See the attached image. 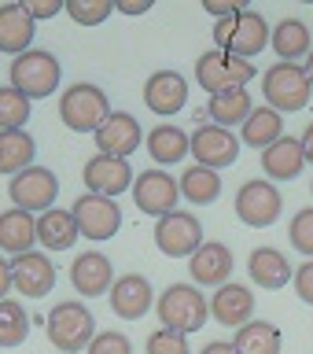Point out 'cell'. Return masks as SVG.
Wrapping results in <instances>:
<instances>
[{"label":"cell","instance_id":"cell-1","mask_svg":"<svg viewBox=\"0 0 313 354\" xmlns=\"http://www.w3.org/2000/svg\"><path fill=\"white\" fill-rule=\"evenodd\" d=\"M44 332H48V343L59 354H77V351H88V343L96 339V317L85 303L63 299V303H55L48 310Z\"/></svg>","mask_w":313,"mask_h":354},{"label":"cell","instance_id":"cell-2","mask_svg":"<svg viewBox=\"0 0 313 354\" xmlns=\"http://www.w3.org/2000/svg\"><path fill=\"white\" fill-rule=\"evenodd\" d=\"M155 310H159L162 328L188 336V332H199V328L207 325L210 299L199 292L196 284H170L159 299H155Z\"/></svg>","mask_w":313,"mask_h":354},{"label":"cell","instance_id":"cell-3","mask_svg":"<svg viewBox=\"0 0 313 354\" xmlns=\"http://www.w3.org/2000/svg\"><path fill=\"white\" fill-rule=\"evenodd\" d=\"M269 22L262 19V11L243 8L236 15L214 22V44L229 55H240V59H254L265 44H269Z\"/></svg>","mask_w":313,"mask_h":354},{"label":"cell","instance_id":"cell-4","mask_svg":"<svg viewBox=\"0 0 313 354\" xmlns=\"http://www.w3.org/2000/svg\"><path fill=\"white\" fill-rule=\"evenodd\" d=\"M262 93H265V107H273L276 115H295V111L310 104L313 82L306 77L303 63H273L262 74Z\"/></svg>","mask_w":313,"mask_h":354},{"label":"cell","instance_id":"cell-5","mask_svg":"<svg viewBox=\"0 0 313 354\" xmlns=\"http://www.w3.org/2000/svg\"><path fill=\"white\" fill-rule=\"evenodd\" d=\"M59 118L70 133H96L111 118L107 93L93 82H74L59 96Z\"/></svg>","mask_w":313,"mask_h":354},{"label":"cell","instance_id":"cell-6","mask_svg":"<svg viewBox=\"0 0 313 354\" xmlns=\"http://www.w3.org/2000/svg\"><path fill=\"white\" fill-rule=\"evenodd\" d=\"M63 66L48 48H30L11 59V88H19L26 100H44L59 88Z\"/></svg>","mask_w":313,"mask_h":354},{"label":"cell","instance_id":"cell-7","mask_svg":"<svg viewBox=\"0 0 313 354\" xmlns=\"http://www.w3.org/2000/svg\"><path fill=\"white\" fill-rule=\"evenodd\" d=\"M254 82V63L229 55L221 48H210L196 59V85L207 88L210 96L218 93H232V88H247Z\"/></svg>","mask_w":313,"mask_h":354},{"label":"cell","instance_id":"cell-8","mask_svg":"<svg viewBox=\"0 0 313 354\" xmlns=\"http://www.w3.org/2000/svg\"><path fill=\"white\" fill-rule=\"evenodd\" d=\"M155 248H159L166 259H192V254L203 248V221L188 210H173L155 221Z\"/></svg>","mask_w":313,"mask_h":354},{"label":"cell","instance_id":"cell-9","mask_svg":"<svg viewBox=\"0 0 313 354\" xmlns=\"http://www.w3.org/2000/svg\"><path fill=\"white\" fill-rule=\"evenodd\" d=\"M284 210L281 188L265 177H254V181H243L236 192V218L251 229H269Z\"/></svg>","mask_w":313,"mask_h":354},{"label":"cell","instance_id":"cell-10","mask_svg":"<svg viewBox=\"0 0 313 354\" xmlns=\"http://www.w3.org/2000/svg\"><path fill=\"white\" fill-rule=\"evenodd\" d=\"M8 196L19 210L44 214V210H52L55 196H59V177L48 166H30V170H22L8 181Z\"/></svg>","mask_w":313,"mask_h":354},{"label":"cell","instance_id":"cell-11","mask_svg":"<svg viewBox=\"0 0 313 354\" xmlns=\"http://www.w3.org/2000/svg\"><path fill=\"white\" fill-rule=\"evenodd\" d=\"M188 151L196 155V166L207 170H225L240 159V137L232 129H221L214 122H199L196 133L188 137Z\"/></svg>","mask_w":313,"mask_h":354},{"label":"cell","instance_id":"cell-12","mask_svg":"<svg viewBox=\"0 0 313 354\" xmlns=\"http://www.w3.org/2000/svg\"><path fill=\"white\" fill-rule=\"evenodd\" d=\"M129 192H133L137 210H144V214H151L155 221H159V218L177 210L181 185H177V177H170L166 170H144V174H137V181H133Z\"/></svg>","mask_w":313,"mask_h":354},{"label":"cell","instance_id":"cell-13","mask_svg":"<svg viewBox=\"0 0 313 354\" xmlns=\"http://www.w3.org/2000/svg\"><path fill=\"white\" fill-rule=\"evenodd\" d=\"M70 214H74L77 232H82L85 240H111L122 229V207L107 196H93V192L77 196Z\"/></svg>","mask_w":313,"mask_h":354},{"label":"cell","instance_id":"cell-14","mask_svg":"<svg viewBox=\"0 0 313 354\" xmlns=\"http://www.w3.org/2000/svg\"><path fill=\"white\" fill-rule=\"evenodd\" d=\"M133 177H137V174H133L129 159H115V155H93V159L85 162V170H82V181H85L88 192H93V196H107V199L129 192Z\"/></svg>","mask_w":313,"mask_h":354},{"label":"cell","instance_id":"cell-15","mask_svg":"<svg viewBox=\"0 0 313 354\" xmlns=\"http://www.w3.org/2000/svg\"><path fill=\"white\" fill-rule=\"evenodd\" d=\"M11 284L19 295L44 299L55 288V266L48 259V251H26L11 259Z\"/></svg>","mask_w":313,"mask_h":354},{"label":"cell","instance_id":"cell-16","mask_svg":"<svg viewBox=\"0 0 313 354\" xmlns=\"http://www.w3.org/2000/svg\"><path fill=\"white\" fill-rule=\"evenodd\" d=\"M96 148L99 155H115V159H129L133 151L140 148L144 133H140V122L129 115V111H111V118L99 126L96 133Z\"/></svg>","mask_w":313,"mask_h":354},{"label":"cell","instance_id":"cell-17","mask_svg":"<svg viewBox=\"0 0 313 354\" xmlns=\"http://www.w3.org/2000/svg\"><path fill=\"white\" fill-rule=\"evenodd\" d=\"M144 104H148L151 115L173 118L177 111L188 104V82H184V74H177V71H155L148 82H144Z\"/></svg>","mask_w":313,"mask_h":354},{"label":"cell","instance_id":"cell-18","mask_svg":"<svg viewBox=\"0 0 313 354\" xmlns=\"http://www.w3.org/2000/svg\"><path fill=\"white\" fill-rule=\"evenodd\" d=\"M107 295H111V310H115L122 321H140V317L151 310V303H155L151 281H148L144 273L115 277V284H111Z\"/></svg>","mask_w":313,"mask_h":354},{"label":"cell","instance_id":"cell-19","mask_svg":"<svg viewBox=\"0 0 313 354\" xmlns=\"http://www.w3.org/2000/svg\"><path fill=\"white\" fill-rule=\"evenodd\" d=\"M188 273H192V284L196 288L199 284H203V288L229 284V277H232V251H229V243L203 240V248L188 259Z\"/></svg>","mask_w":313,"mask_h":354},{"label":"cell","instance_id":"cell-20","mask_svg":"<svg viewBox=\"0 0 313 354\" xmlns=\"http://www.w3.org/2000/svg\"><path fill=\"white\" fill-rule=\"evenodd\" d=\"M70 284H74V292L85 295V299L107 295L111 284H115V266H111L107 254L85 251V254H77V259L70 262Z\"/></svg>","mask_w":313,"mask_h":354},{"label":"cell","instance_id":"cell-21","mask_svg":"<svg viewBox=\"0 0 313 354\" xmlns=\"http://www.w3.org/2000/svg\"><path fill=\"white\" fill-rule=\"evenodd\" d=\"M210 317L218 325L243 328L247 321H254V292L247 284H232V281L214 288V295H210Z\"/></svg>","mask_w":313,"mask_h":354},{"label":"cell","instance_id":"cell-22","mask_svg":"<svg viewBox=\"0 0 313 354\" xmlns=\"http://www.w3.org/2000/svg\"><path fill=\"white\" fill-rule=\"evenodd\" d=\"M247 273H251V281L265 288V292H281L284 284H292V262H287V254L281 248H254L247 254Z\"/></svg>","mask_w":313,"mask_h":354},{"label":"cell","instance_id":"cell-23","mask_svg":"<svg viewBox=\"0 0 313 354\" xmlns=\"http://www.w3.org/2000/svg\"><path fill=\"white\" fill-rule=\"evenodd\" d=\"M303 166H306L303 140H298V137H287V133L262 151V170H265V177H269V181H295V177L303 174Z\"/></svg>","mask_w":313,"mask_h":354},{"label":"cell","instance_id":"cell-24","mask_svg":"<svg viewBox=\"0 0 313 354\" xmlns=\"http://www.w3.org/2000/svg\"><path fill=\"white\" fill-rule=\"evenodd\" d=\"M33 243H37V218L19 207L0 210V251L15 259V254L33 251Z\"/></svg>","mask_w":313,"mask_h":354},{"label":"cell","instance_id":"cell-25","mask_svg":"<svg viewBox=\"0 0 313 354\" xmlns=\"http://www.w3.org/2000/svg\"><path fill=\"white\" fill-rule=\"evenodd\" d=\"M33 33H37V22L26 15V8L11 4V0L0 4V52H8V55L30 52Z\"/></svg>","mask_w":313,"mask_h":354},{"label":"cell","instance_id":"cell-26","mask_svg":"<svg viewBox=\"0 0 313 354\" xmlns=\"http://www.w3.org/2000/svg\"><path fill=\"white\" fill-rule=\"evenodd\" d=\"M269 44H273V52L281 55V63L306 59L313 52V37H310V26L303 19H281L269 33Z\"/></svg>","mask_w":313,"mask_h":354},{"label":"cell","instance_id":"cell-27","mask_svg":"<svg viewBox=\"0 0 313 354\" xmlns=\"http://www.w3.org/2000/svg\"><path fill=\"white\" fill-rule=\"evenodd\" d=\"M77 221L70 210H44V214L37 218V243L44 251H70L77 243Z\"/></svg>","mask_w":313,"mask_h":354},{"label":"cell","instance_id":"cell-28","mask_svg":"<svg viewBox=\"0 0 313 354\" xmlns=\"http://www.w3.org/2000/svg\"><path fill=\"white\" fill-rule=\"evenodd\" d=\"M232 347H236V354H281L284 332L273 321H247L243 328H236Z\"/></svg>","mask_w":313,"mask_h":354},{"label":"cell","instance_id":"cell-29","mask_svg":"<svg viewBox=\"0 0 313 354\" xmlns=\"http://www.w3.org/2000/svg\"><path fill=\"white\" fill-rule=\"evenodd\" d=\"M251 93L247 88H232V93H218V96H210V104H207V118L214 122V126L221 129H232V126H243V122L251 118Z\"/></svg>","mask_w":313,"mask_h":354},{"label":"cell","instance_id":"cell-30","mask_svg":"<svg viewBox=\"0 0 313 354\" xmlns=\"http://www.w3.org/2000/svg\"><path fill=\"white\" fill-rule=\"evenodd\" d=\"M33 155H37V144L26 129H4L0 133V174L15 177L22 170L33 166Z\"/></svg>","mask_w":313,"mask_h":354},{"label":"cell","instance_id":"cell-31","mask_svg":"<svg viewBox=\"0 0 313 354\" xmlns=\"http://www.w3.org/2000/svg\"><path fill=\"white\" fill-rule=\"evenodd\" d=\"M284 137V118L276 115L273 107H254L251 111V118L243 122V133H240V140L247 144V148H269V144H276Z\"/></svg>","mask_w":313,"mask_h":354},{"label":"cell","instance_id":"cell-32","mask_svg":"<svg viewBox=\"0 0 313 354\" xmlns=\"http://www.w3.org/2000/svg\"><path fill=\"white\" fill-rule=\"evenodd\" d=\"M148 151H151V159L159 162V166L181 162L184 155H188V133H184L181 126H173V122L155 126V129L148 133Z\"/></svg>","mask_w":313,"mask_h":354},{"label":"cell","instance_id":"cell-33","mask_svg":"<svg viewBox=\"0 0 313 354\" xmlns=\"http://www.w3.org/2000/svg\"><path fill=\"white\" fill-rule=\"evenodd\" d=\"M177 185H181V196L192 207H207L221 196V177H218V170H207V166H188L177 177Z\"/></svg>","mask_w":313,"mask_h":354},{"label":"cell","instance_id":"cell-34","mask_svg":"<svg viewBox=\"0 0 313 354\" xmlns=\"http://www.w3.org/2000/svg\"><path fill=\"white\" fill-rule=\"evenodd\" d=\"M30 336V314L19 299H0V347H19Z\"/></svg>","mask_w":313,"mask_h":354},{"label":"cell","instance_id":"cell-35","mask_svg":"<svg viewBox=\"0 0 313 354\" xmlns=\"http://www.w3.org/2000/svg\"><path fill=\"white\" fill-rule=\"evenodd\" d=\"M30 122V100L19 88L4 85L0 88V133L4 129H26Z\"/></svg>","mask_w":313,"mask_h":354},{"label":"cell","instance_id":"cell-36","mask_svg":"<svg viewBox=\"0 0 313 354\" xmlns=\"http://www.w3.org/2000/svg\"><path fill=\"white\" fill-rule=\"evenodd\" d=\"M111 11H115V0H66V15L77 26H99V22H107Z\"/></svg>","mask_w":313,"mask_h":354},{"label":"cell","instance_id":"cell-37","mask_svg":"<svg viewBox=\"0 0 313 354\" xmlns=\"http://www.w3.org/2000/svg\"><path fill=\"white\" fill-rule=\"evenodd\" d=\"M287 236H292V248L298 254H306L313 259V207H303L298 214L292 218V225H287Z\"/></svg>","mask_w":313,"mask_h":354},{"label":"cell","instance_id":"cell-38","mask_svg":"<svg viewBox=\"0 0 313 354\" xmlns=\"http://www.w3.org/2000/svg\"><path fill=\"white\" fill-rule=\"evenodd\" d=\"M144 351L148 354H192L188 351V336L170 332V328H155L148 336V343H144Z\"/></svg>","mask_w":313,"mask_h":354},{"label":"cell","instance_id":"cell-39","mask_svg":"<svg viewBox=\"0 0 313 354\" xmlns=\"http://www.w3.org/2000/svg\"><path fill=\"white\" fill-rule=\"evenodd\" d=\"M85 354H133V343H129L126 332L107 328V332H96V339L88 343Z\"/></svg>","mask_w":313,"mask_h":354},{"label":"cell","instance_id":"cell-40","mask_svg":"<svg viewBox=\"0 0 313 354\" xmlns=\"http://www.w3.org/2000/svg\"><path fill=\"white\" fill-rule=\"evenodd\" d=\"M22 8H26V15L37 22V19H55L66 11V0H19Z\"/></svg>","mask_w":313,"mask_h":354},{"label":"cell","instance_id":"cell-41","mask_svg":"<svg viewBox=\"0 0 313 354\" xmlns=\"http://www.w3.org/2000/svg\"><path fill=\"white\" fill-rule=\"evenodd\" d=\"M292 284H295L298 299L313 306V259H306L303 266H298V270H295V277H292Z\"/></svg>","mask_w":313,"mask_h":354},{"label":"cell","instance_id":"cell-42","mask_svg":"<svg viewBox=\"0 0 313 354\" xmlns=\"http://www.w3.org/2000/svg\"><path fill=\"white\" fill-rule=\"evenodd\" d=\"M243 8H247L243 0H203V11H210L218 22L229 19V15H236V11H243Z\"/></svg>","mask_w":313,"mask_h":354},{"label":"cell","instance_id":"cell-43","mask_svg":"<svg viewBox=\"0 0 313 354\" xmlns=\"http://www.w3.org/2000/svg\"><path fill=\"white\" fill-rule=\"evenodd\" d=\"M115 11H122V15H144V11H151V0H118Z\"/></svg>","mask_w":313,"mask_h":354},{"label":"cell","instance_id":"cell-44","mask_svg":"<svg viewBox=\"0 0 313 354\" xmlns=\"http://www.w3.org/2000/svg\"><path fill=\"white\" fill-rule=\"evenodd\" d=\"M11 259H4V254H0V299H8V292H11Z\"/></svg>","mask_w":313,"mask_h":354},{"label":"cell","instance_id":"cell-45","mask_svg":"<svg viewBox=\"0 0 313 354\" xmlns=\"http://www.w3.org/2000/svg\"><path fill=\"white\" fill-rule=\"evenodd\" d=\"M199 354H236V347H232V343H225V339H214V343H207Z\"/></svg>","mask_w":313,"mask_h":354},{"label":"cell","instance_id":"cell-46","mask_svg":"<svg viewBox=\"0 0 313 354\" xmlns=\"http://www.w3.org/2000/svg\"><path fill=\"white\" fill-rule=\"evenodd\" d=\"M298 140H303V151H306V162H313V122H310V126H306V133H303V137H298Z\"/></svg>","mask_w":313,"mask_h":354},{"label":"cell","instance_id":"cell-47","mask_svg":"<svg viewBox=\"0 0 313 354\" xmlns=\"http://www.w3.org/2000/svg\"><path fill=\"white\" fill-rule=\"evenodd\" d=\"M303 71H306V77H310V82H313V52L306 55V63H303Z\"/></svg>","mask_w":313,"mask_h":354},{"label":"cell","instance_id":"cell-48","mask_svg":"<svg viewBox=\"0 0 313 354\" xmlns=\"http://www.w3.org/2000/svg\"><path fill=\"white\" fill-rule=\"evenodd\" d=\"M310 188H313V185H310Z\"/></svg>","mask_w":313,"mask_h":354}]
</instances>
